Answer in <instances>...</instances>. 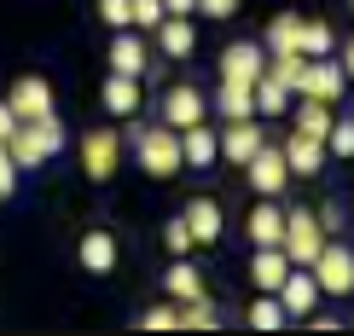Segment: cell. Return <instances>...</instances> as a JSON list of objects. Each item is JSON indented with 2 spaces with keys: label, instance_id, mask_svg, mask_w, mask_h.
<instances>
[{
  "label": "cell",
  "instance_id": "cell-35",
  "mask_svg": "<svg viewBox=\"0 0 354 336\" xmlns=\"http://www.w3.org/2000/svg\"><path fill=\"white\" fill-rule=\"evenodd\" d=\"M239 6H244V0H198L192 12H203V18H232Z\"/></svg>",
  "mask_w": 354,
  "mask_h": 336
},
{
  "label": "cell",
  "instance_id": "cell-28",
  "mask_svg": "<svg viewBox=\"0 0 354 336\" xmlns=\"http://www.w3.org/2000/svg\"><path fill=\"white\" fill-rule=\"evenodd\" d=\"M331 23H319V18H302V58H331Z\"/></svg>",
  "mask_w": 354,
  "mask_h": 336
},
{
  "label": "cell",
  "instance_id": "cell-2",
  "mask_svg": "<svg viewBox=\"0 0 354 336\" xmlns=\"http://www.w3.org/2000/svg\"><path fill=\"white\" fill-rule=\"evenodd\" d=\"M128 145H134V163L151 174V180H174L186 163H180V134H174L169 122H140L134 134H122Z\"/></svg>",
  "mask_w": 354,
  "mask_h": 336
},
{
  "label": "cell",
  "instance_id": "cell-12",
  "mask_svg": "<svg viewBox=\"0 0 354 336\" xmlns=\"http://www.w3.org/2000/svg\"><path fill=\"white\" fill-rule=\"evenodd\" d=\"M203 116H209V99H203L192 81H174L169 93H163V122L174 128V134H180V128H192V122H203Z\"/></svg>",
  "mask_w": 354,
  "mask_h": 336
},
{
  "label": "cell",
  "instance_id": "cell-20",
  "mask_svg": "<svg viewBox=\"0 0 354 336\" xmlns=\"http://www.w3.org/2000/svg\"><path fill=\"white\" fill-rule=\"evenodd\" d=\"M244 232H250V244H279L285 238V209H279L273 197H261L256 209L244 215Z\"/></svg>",
  "mask_w": 354,
  "mask_h": 336
},
{
  "label": "cell",
  "instance_id": "cell-26",
  "mask_svg": "<svg viewBox=\"0 0 354 336\" xmlns=\"http://www.w3.org/2000/svg\"><path fill=\"white\" fill-rule=\"evenodd\" d=\"M244 325L250 330H279V325H285V308H279L273 290H256V302L244 308Z\"/></svg>",
  "mask_w": 354,
  "mask_h": 336
},
{
  "label": "cell",
  "instance_id": "cell-3",
  "mask_svg": "<svg viewBox=\"0 0 354 336\" xmlns=\"http://www.w3.org/2000/svg\"><path fill=\"white\" fill-rule=\"evenodd\" d=\"M279 250H285L290 267H308V261L326 250V221H319L314 209H285V238H279Z\"/></svg>",
  "mask_w": 354,
  "mask_h": 336
},
{
  "label": "cell",
  "instance_id": "cell-31",
  "mask_svg": "<svg viewBox=\"0 0 354 336\" xmlns=\"http://www.w3.org/2000/svg\"><path fill=\"white\" fill-rule=\"evenodd\" d=\"M140 325H145V330H180V325H174V302H157V308H145V313H140Z\"/></svg>",
  "mask_w": 354,
  "mask_h": 336
},
{
  "label": "cell",
  "instance_id": "cell-17",
  "mask_svg": "<svg viewBox=\"0 0 354 336\" xmlns=\"http://www.w3.org/2000/svg\"><path fill=\"white\" fill-rule=\"evenodd\" d=\"M180 163H186V168H215V163H221V145H215V128H203V122H192V128H180Z\"/></svg>",
  "mask_w": 354,
  "mask_h": 336
},
{
  "label": "cell",
  "instance_id": "cell-36",
  "mask_svg": "<svg viewBox=\"0 0 354 336\" xmlns=\"http://www.w3.org/2000/svg\"><path fill=\"white\" fill-rule=\"evenodd\" d=\"M192 6L198 0H163V12H174V18H192Z\"/></svg>",
  "mask_w": 354,
  "mask_h": 336
},
{
  "label": "cell",
  "instance_id": "cell-15",
  "mask_svg": "<svg viewBox=\"0 0 354 336\" xmlns=\"http://www.w3.org/2000/svg\"><path fill=\"white\" fill-rule=\"evenodd\" d=\"M140 93H145V76H122V70H111V76L99 81V99H105L111 116H134L140 110Z\"/></svg>",
  "mask_w": 354,
  "mask_h": 336
},
{
  "label": "cell",
  "instance_id": "cell-10",
  "mask_svg": "<svg viewBox=\"0 0 354 336\" xmlns=\"http://www.w3.org/2000/svg\"><path fill=\"white\" fill-rule=\"evenodd\" d=\"M180 221H186V232H192V244H221V232H227V209H221L215 197H192L186 209H180Z\"/></svg>",
  "mask_w": 354,
  "mask_h": 336
},
{
  "label": "cell",
  "instance_id": "cell-37",
  "mask_svg": "<svg viewBox=\"0 0 354 336\" xmlns=\"http://www.w3.org/2000/svg\"><path fill=\"white\" fill-rule=\"evenodd\" d=\"M12 128H18V116H12V110H6V99H0V139H6Z\"/></svg>",
  "mask_w": 354,
  "mask_h": 336
},
{
  "label": "cell",
  "instance_id": "cell-27",
  "mask_svg": "<svg viewBox=\"0 0 354 336\" xmlns=\"http://www.w3.org/2000/svg\"><path fill=\"white\" fill-rule=\"evenodd\" d=\"M290 122H297V134H308V139H326V128H331V105H319V99H302Z\"/></svg>",
  "mask_w": 354,
  "mask_h": 336
},
{
  "label": "cell",
  "instance_id": "cell-16",
  "mask_svg": "<svg viewBox=\"0 0 354 336\" xmlns=\"http://www.w3.org/2000/svg\"><path fill=\"white\" fill-rule=\"evenodd\" d=\"M116 255H122V250H116V238H111L105 226L82 232V250H76V261H82L87 273H99V279H105V273H116Z\"/></svg>",
  "mask_w": 354,
  "mask_h": 336
},
{
  "label": "cell",
  "instance_id": "cell-30",
  "mask_svg": "<svg viewBox=\"0 0 354 336\" xmlns=\"http://www.w3.org/2000/svg\"><path fill=\"white\" fill-rule=\"evenodd\" d=\"M326 151H331V157H354V122H348V116L326 128Z\"/></svg>",
  "mask_w": 354,
  "mask_h": 336
},
{
  "label": "cell",
  "instance_id": "cell-32",
  "mask_svg": "<svg viewBox=\"0 0 354 336\" xmlns=\"http://www.w3.org/2000/svg\"><path fill=\"white\" fill-rule=\"evenodd\" d=\"M163 244H169V255H192V232H186L180 215H174V221L163 226Z\"/></svg>",
  "mask_w": 354,
  "mask_h": 336
},
{
  "label": "cell",
  "instance_id": "cell-23",
  "mask_svg": "<svg viewBox=\"0 0 354 336\" xmlns=\"http://www.w3.org/2000/svg\"><path fill=\"white\" fill-rule=\"evenodd\" d=\"M250 99H256V116H285V105H290L297 93H290V87L279 81L273 70H261V76L250 81Z\"/></svg>",
  "mask_w": 354,
  "mask_h": 336
},
{
  "label": "cell",
  "instance_id": "cell-25",
  "mask_svg": "<svg viewBox=\"0 0 354 336\" xmlns=\"http://www.w3.org/2000/svg\"><path fill=\"white\" fill-rule=\"evenodd\" d=\"M215 110L227 116V122H239V116H256V99H250V81H221V87H215Z\"/></svg>",
  "mask_w": 354,
  "mask_h": 336
},
{
  "label": "cell",
  "instance_id": "cell-24",
  "mask_svg": "<svg viewBox=\"0 0 354 336\" xmlns=\"http://www.w3.org/2000/svg\"><path fill=\"white\" fill-rule=\"evenodd\" d=\"M268 52H302V12H279L268 18V41H261Z\"/></svg>",
  "mask_w": 354,
  "mask_h": 336
},
{
  "label": "cell",
  "instance_id": "cell-9",
  "mask_svg": "<svg viewBox=\"0 0 354 336\" xmlns=\"http://www.w3.org/2000/svg\"><path fill=\"white\" fill-rule=\"evenodd\" d=\"M244 180L256 186L261 197H279V192H285L290 168H285V157H279V145H273V139H261V151H256V157L244 163Z\"/></svg>",
  "mask_w": 354,
  "mask_h": 336
},
{
  "label": "cell",
  "instance_id": "cell-29",
  "mask_svg": "<svg viewBox=\"0 0 354 336\" xmlns=\"http://www.w3.org/2000/svg\"><path fill=\"white\" fill-rule=\"evenodd\" d=\"M169 12H163V0H128V29H145L151 35L157 23H163Z\"/></svg>",
  "mask_w": 354,
  "mask_h": 336
},
{
  "label": "cell",
  "instance_id": "cell-21",
  "mask_svg": "<svg viewBox=\"0 0 354 336\" xmlns=\"http://www.w3.org/2000/svg\"><path fill=\"white\" fill-rule=\"evenodd\" d=\"M163 290H169V302H198V296H209V284H203V273L192 267L186 255H174V267L163 273Z\"/></svg>",
  "mask_w": 354,
  "mask_h": 336
},
{
  "label": "cell",
  "instance_id": "cell-13",
  "mask_svg": "<svg viewBox=\"0 0 354 336\" xmlns=\"http://www.w3.org/2000/svg\"><path fill=\"white\" fill-rule=\"evenodd\" d=\"M268 70V47L261 41H232L221 47V81H256Z\"/></svg>",
  "mask_w": 354,
  "mask_h": 336
},
{
  "label": "cell",
  "instance_id": "cell-22",
  "mask_svg": "<svg viewBox=\"0 0 354 336\" xmlns=\"http://www.w3.org/2000/svg\"><path fill=\"white\" fill-rule=\"evenodd\" d=\"M151 35H157V47H163L169 58H192V52H198V29H192V18H174V12H169Z\"/></svg>",
  "mask_w": 354,
  "mask_h": 336
},
{
  "label": "cell",
  "instance_id": "cell-1",
  "mask_svg": "<svg viewBox=\"0 0 354 336\" xmlns=\"http://www.w3.org/2000/svg\"><path fill=\"white\" fill-rule=\"evenodd\" d=\"M0 145H6V157L18 168H41L70 145V134H64V122H58V110H53V116H41V122H18Z\"/></svg>",
  "mask_w": 354,
  "mask_h": 336
},
{
  "label": "cell",
  "instance_id": "cell-8",
  "mask_svg": "<svg viewBox=\"0 0 354 336\" xmlns=\"http://www.w3.org/2000/svg\"><path fill=\"white\" fill-rule=\"evenodd\" d=\"M261 139H268V134H261V128H256V116H239V122H227V128H221V134H215V145H221V163L244 168L250 157L261 151Z\"/></svg>",
  "mask_w": 354,
  "mask_h": 336
},
{
  "label": "cell",
  "instance_id": "cell-5",
  "mask_svg": "<svg viewBox=\"0 0 354 336\" xmlns=\"http://www.w3.org/2000/svg\"><path fill=\"white\" fill-rule=\"evenodd\" d=\"M308 273H314L319 296H348V290H354V250H348V244H331V238H326V250L308 261Z\"/></svg>",
  "mask_w": 354,
  "mask_h": 336
},
{
  "label": "cell",
  "instance_id": "cell-7",
  "mask_svg": "<svg viewBox=\"0 0 354 336\" xmlns=\"http://www.w3.org/2000/svg\"><path fill=\"white\" fill-rule=\"evenodd\" d=\"M343 87H348V70H343V64H331V58H308V70H302V81H297V99L337 105V99H343Z\"/></svg>",
  "mask_w": 354,
  "mask_h": 336
},
{
  "label": "cell",
  "instance_id": "cell-34",
  "mask_svg": "<svg viewBox=\"0 0 354 336\" xmlns=\"http://www.w3.org/2000/svg\"><path fill=\"white\" fill-rule=\"evenodd\" d=\"M12 192H18V163L6 157V145H0V203H6Z\"/></svg>",
  "mask_w": 354,
  "mask_h": 336
},
{
  "label": "cell",
  "instance_id": "cell-18",
  "mask_svg": "<svg viewBox=\"0 0 354 336\" xmlns=\"http://www.w3.org/2000/svg\"><path fill=\"white\" fill-rule=\"evenodd\" d=\"M285 273H290L285 250H279V244H256V255H250V284H256V290H279Z\"/></svg>",
  "mask_w": 354,
  "mask_h": 336
},
{
  "label": "cell",
  "instance_id": "cell-19",
  "mask_svg": "<svg viewBox=\"0 0 354 336\" xmlns=\"http://www.w3.org/2000/svg\"><path fill=\"white\" fill-rule=\"evenodd\" d=\"M145 64H151L145 35H134V29H116V41H111V70H122V76H145Z\"/></svg>",
  "mask_w": 354,
  "mask_h": 336
},
{
  "label": "cell",
  "instance_id": "cell-33",
  "mask_svg": "<svg viewBox=\"0 0 354 336\" xmlns=\"http://www.w3.org/2000/svg\"><path fill=\"white\" fill-rule=\"evenodd\" d=\"M99 23L105 29H128V0H99Z\"/></svg>",
  "mask_w": 354,
  "mask_h": 336
},
{
  "label": "cell",
  "instance_id": "cell-4",
  "mask_svg": "<svg viewBox=\"0 0 354 336\" xmlns=\"http://www.w3.org/2000/svg\"><path fill=\"white\" fill-rule=\"evenodd\" d=\"M82 151V174L87 180H111L116 168H122V134L116 128H87V134L76 139Z\"/></svg>",
  "mask_w": 354,
  "mask_h": 336
},
{
  "label": "cell",
  "instance_id": "cell-14",
  "mask_svg": "<svg viewBox=\"0 0 354 336\" xmlns=\"http://www.w3.org/2000/svg\"><path fill=\"white\" fill-rule=\"evenodd\" d=\"M279 157H285L290 174H302V180H314L319 168H326V139H308L290 128V139H279Z\"/></svg>",
  "mask_w": 354,
  "mask_h": 336
},
{
  "label": "cell",
  "instance_id": "cell-11",
  "mask_svg": "<svg viewBox=\"0 0 354 336\" xmlns=\"http://www.w3.org/2000/svg\"><path fill=\"white\" fill-rule=\"evenodd\" d=\"M273 296H279V308H285V319H308V313L319 308V284H314V273H308V267H290L285 284H279Z\"/></svg>",
  "mask_w": 354,
  "mask_h": 336
},
{
  "label": "cell",
  "instance_id": "cell-6",
  "mask_svg": "<svg viewBox=\"0 0 354 336\" xmlns=\"http://www.w3.org/2000/svg\"><path fill=\"white\" fill-rule=\"evenodd\" d=\"M6 110L18 116V122H41V116H53V81L47 76H18L6 87Z\"/></svg>",
  "mask_w": 354,
  "mask_h": 336
}]
</instances>
